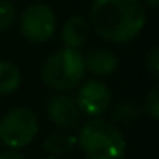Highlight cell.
Segmentation results:
<instances>
[{
  "mask_svg": "<svg viewBox=\"0 0 159 159\" xmlns=\"http://www.w3.org/2000/svg\"><path fill=\"white\" fill-rule=\"evenodd\" d=\"M75 103L80 113L91 118H98L110 108L111 104V91L101 80H87L77 91Z\"/></svg>",
  "mask_w": 159,
  "mask_h": 159,
  "instance_id": "8992f818",
  "label": "cell"
},
{
  "mask_svg": "<svg viewBox=\"0 0 159 159\" xmlns=\"http://www.w3.org/2000/svg\"><path fill=\"white\" fill-rule=\"evenodd\" d=\"M41 159H55L53 156H48V157H41Z\"/></svg>",
  "mask_w": 159,
  "mask_h": 159,
  "instance_id": "ac0fdd59",
  "label": "cell"
},
{
  "mask_svg": "<svg viewBox=\"0 0 159 159\" xmlns=\"http://www.w3.org/2000/svg\"><path fill=\"white\" fill-rule=\"evenodd\" d=\"M91 26L86 17L82 16H72L65 21L62 28V41L65 43L67 48L79 50L89 38Z\"/></svg>",
  "mask_w": 159,
  "mask_h": 159,
  "instance_id": "9c48e42d",
  "label": "cell"
},
{
  "mask_svg": "<svg viewBox=\"0 0 159 159\" xmlns=\"http://www.w3.org/2000/svg\"><path fill=\"white\" fill-rule=\"evenodd\" d=\"M145 69L149 70L154 79L159 77V48L152 46L147 53H145Z\"/></svg>",
  "mask_w": 159,
  "mask_h": 159,
  "instance_id": "9a60e30c",
  "label": "cell"
},
{
  "mask_svg": "<svg viewBox=\"0 0 159 159\" xmlns=\"http://www.w3.org/2000/svg\"><path fill=\"white\" fill-rule=\"evenodd\" d=\"M16 22V7L11 0H0V31H7Z\"/></svg>",
  "mask_w": 159,
  "mask_h": 159,
  "instance_id": "4fadbf2b",
  "label": "cell"
},
{
  "mask_svg": "<svg viewBox=\"0 0 159 159\" xmlns=\"http://www.w3.org/2000/svg\"><path fill=\"white\" fill-rule=\"evenodd\" d=\"M84 63H86V70L98 77H104L115 72L118 65V58L111 50L108 48H91L84 57Z\"/></svg>",
  "mask_w": 159,
  "mask_h": 159,
  "instance_id": "ba28073f",
  "label": "cell"
},
{
  "mask_svg": "<svg viewBox=\"0 0 159 159\" xmlns=\"http://www.w3.org/2000/svg\"><path fill=\"white\" fill-rule=\"evenodd\" d=\"M38 134L36 113L28 108H14L0 120V140L11 149H21L31 144Z\"/></svg>",
  "mask_w": 159,
  "mask_h": 159,
  "instance_id": "277c9868",
  "label": "cell"
},
{
  "mask_svg": "<svg viewBox=\"0 0 159 159\" xmlns=\"http://www.w3.org/2000/svg\"><path fill=\"white\" fill-rule=\"evenodd\" d=\"M0 159H26V157L17 151H5L0 152Z\"/></svg>",
  "mask_w": 159,
  "mask_h": 159,
  "instance_id": "2e32d148",
  "label": "cell"
},
{
  "mask_svg": "<svg viewBox=\"0 0 159 159\" xmlns=\"http://www.w3.org/2000/svg\"><path fill=\"white\" fill-rule=\"evenodd\" d=\"M21 33L31 43H45L57 28L55 12L45 4H31L21 16Z\"/></svg>",
  "mask_w": 159,
  "mask_h": 159,
  "instance_id": "5b68a950",
  "label": "cell"
},
{
  "mask_svg": "<svg viewBox=\"0 0 159 159\" xmlns=\"http://www.w3.org/2000/svg\"><path fill=\"white\" fill-rule=\"evenodd\" d=\"M46 113L50 120L60 128H75L80 123V110L75 99L65 94H55L46 101Z\"/></svg>",
  "mask_w": 159,
  "mask_h": 159,
  "instance_id": "52a82bcc",
  "label": "cell"
},
{
  "mask_svg": "<svg viewBox=\"0 0 159 159\" xmlns=\"http://www.w3.org/2000/svg\"><path fill=\"white\" fill-rule=\"evenodd\" d=\"M21 70L7 60H0V96L11 94L21 86Z\"/></svg>",
  "mask_w": 159,
  "mask_h": 159,
  "instance_id": "8fae6325",
  "label": "cell"
},
{
  "mask_svg": "<svg viewBox=\"0 0 159 159\" xmlns=\"http://www.w3.org/2000/svg\"><path fill=\"white\" fill-rule=\"evenodd\" d=\"M145 4H147L151 9H156L159 5V0H145Z\"/></svg>",
  "mask_w": 159,
  "mask_h": 159,
  "instance_id": "e0dca14e",
  "label": "cell"
},
{
  "mask_svg": "<svg viewBox=\"0 0 159 159\" xmlns=\"http://www.w3.org/2000/svg\"><path fill=\"white\" fill-rule=\"evenodd\" d=\"M77 144L87 159H123L127 142L116 125L103 118H93L82 125Z\"/></svg>",
  "mask_w": 159,
  "mask_h": 159,
  "instance_id": "7a4b0ae2",
  "label": "cell"
},
{
  "mask_svg": "<svg viewBox=\"0 0 159 159\" xmlns=\"http://www.w3.org/2000/svg\"><path fill=\"white\" fill-rule=\"evenodd\" d=\"M113 120L116 123H123V125H130L134 121H137L140 118V108L137 106L132 101H121L116 106L113 108V113H111Z\"/></svg>",
  "mask_w": 159,
  "mask_h": 159,
  "instance_id": "7c38bea8",
  "label": "cell"
},
{
  "mask_svg": "<svg viewBox=\"0 0 159 159\" xmlns=\"http://www.w3.org/2000/svg\"><path fill=\"white\" fill-rule=\"evenodd\" d=\"M91 26L103 39L123 45L140 34L145 26V7L140 0H94Z\"/></svg>",
  "mask_w": 159,
  "mask_h": 159,
  "instance_id": "6da1fadb",
  "label": "cell"
},
{
  "mask_svg": "<svg viewBox=\"0 0 159 159\" xmlns=\"http://www.w3.org/2000/svg\"><path fill=\"white\" fill-rule=\"evenodd\" d=\"M86 72L84 57L77 50L63 48L45 60L41 67V80L52 91L69 93L80 86Z\"/></svg>",
  "mask_w": 159,
  "mask_h": 159,
  "instance_id": "3957f363",
  "label": "cell"
},
{
  "mask_svg": "<svg viewBox=\"0 0 159 159\" xmlns=\"http://www.w3.org/2000/svg\"><path fill=\"white\" fill-rule=\"evenodd\" d=\"M77 145V137L72 134H63V132H57L52 134L45 139L43 142V149L48 152L50 156H63L74 151V147Z\"/></svg>",
  "mask_w": 159,
  "mask_h": 159,
  "instance_id": "30bf717a",
  "label": "cell"
},
{
  "mask_svg": "<svg viewBox=\"0 0 159 159\" xmlns=\"http://www.w3.org/2000/svg\"><path fill=\"white\" fill-rule=\"evenodd\" d=\"M144 111L152 118L157 120L159 118V87H152L151 93L145 96V103H144Z\"/></svg>",
  "mask_w": 159,
  "mask_h": 159,
  "instance_id": "5bb4252c",
  "label": "cell"
}]
</instances>
